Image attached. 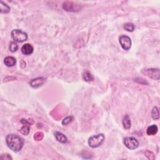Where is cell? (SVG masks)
<instances>
[{"mask_svg":"<svg viewBox=\"0 0 160 160\" xmlns=\"http://www.w3.org/2000/svg\"><path fill=\"white\" fill-rule=\"evenodd\" d=\"M6 142L9 148L15 152H18L21 150L24 145L23 138L15 134H8L6 138Z\"/></svg>","mask_w":160,"mask_h":160,"instance_id":"cell-1","label":"cell"},{"mask_svg":"<svg viewBox=\"0 0 160 160\" xmlns=\"http://www.w3.org/2000/svg\"><path fill=\"white\" fill-rule=\"evenodd\" d=\"M105 137L103 134H98L91 137L88 139L89 146L92 148L100 146L105 141Z\"/></svg>","mask_w":160,"mask_h":160,"instance_id":"cell-2","label":"cell"},{"mask_svg":"<svg viewBox=\"0 0 160 160\" xmlns=\"http://www.w3.org/2000/svg\"><path fill=\"white\" fill-rule=\"evenodd\" d=\"M11 35L13 40L18 43L25 42L28 40V34L19 29L13 30Z\"/></svg>","mask_w":160,"mask_h":160,"instance_id":"cell-3","label":"cell"},{"mask_svg":"<svg viewBox=\"0 0 160 160\" xmlns=\"http://www.w3.org/2000/svg\"><path fill=\"white\" fill-rule=\"evenodd\" d=\"M142 73L154 80H159V70L158 68H148L142 70Z\"/></svg>","mask_w":160,"mask_h":160,"instance_id":"cell-4","label":"cell"},{"mask_svg":"<svg viewBox=\"0 0 160 160\" xmlns=\"http://www.w3.org/2000/svg\"><path fill=\"white\" fill-rule=\"evenodd\" d=\"M125 146L129 149H135L139 147V142L133 137H126L123 140Z\"/></svg>","mask_w":160,"mask_h":160,"instance_id":"cell-5","label":"cell"},{"mask_svg":"<svg viewBox=\"0 0 160 160\" xmlns=\"http://www.w3.org/2000/svg\"><path fill=\"white\" fill-rule=\"evenodd\" d=\"M119 41L121 46L124 50H129L132 48V42L131 38L127 35H122L119 38Z\"/></svg>","mask_w":160,"mask_h":160,"instance_id":"cell-6","label":"cell"},{"mask_svg":"<svg viewBox=\"0 0 160 160\" xmlns=\"http://www.w3.org/2000/svg\"><path fill=\"white\" fill-rule=\"evenodd\" d=\"M21 123L23 124V127L19 130L20 132L24 134V135H28L30 133V126L33 124V120L32 119H22L21 120Z\"/></svg>","mask_w":160,"mask_h":160,"instance_id":"cell-7","label":"cell"},{"mask_svg":"<svg viewBox=\"0 0 160 160\" xmlns=\"http://www.w3.org/2000/svg\"><path fill=\"white\" fill-rule=\"evenodd\" d=\"M63 8L67 11H78L80 10L79 4H76L72 1H66L63 4Z\"/></svg>","mask_w":160,"mask_h":160,"instance_id":"cell-8","label":"cell"},{"mask_svg":"<svg viewBox=\"0 0 160 160\" xmlns=\"http://www.w3.org/2000/svg\"><path fill=\"white\" fill-rule=\"evenodd\" d=\"M46 81V78L44 77H39L33 79L30 81V85L33 88H38L41 86Z\"/></svg>","mask_w":160,"mask_h":160,"instance_id":"cell-9","label":"cell"},{"mask_svg":"<svg viewBox=\"0 0 160 160\" xmlns=\"http://www.w3.org/2000/svg\"><path fill=\"white\" fill-rule=\"evenodd\" d=\"M34 48L33 46L29 43L23 45L21 48V52L23 55H30L33 53Z\"/></svg>","mask_w":160,"mask_h":160,"instance_id":"cell-10","label":"cell"},{"mask_svg":"<svg viewBox=\"0 0 160 160\" xmlns=\"http://www.w3.org/2000/svg\"><path fill=\"white\" fill-rule=\"evenodd\" d=\"M4 63L8 67H12L16 65V60L13 56H8L4 58Z\"/></svg>","mask_w":160,"mask_h":160,"instance_id":"cell-11","label":"cell"},{"mask_svg":"<svg viewBox=\"0 0 160 160\" xmlns=\"http://www.w3.org/2000/svg\"><path fill=\"white\" fill-rule=\"evenodd\" d=\"M55 137L58 142L61 143H66L68 142V138L66 136L61 132H56L55 133Z\"/></svg>","mask_w":160,"mask_h":160,"instance_id":"cell-12","label":"cell"},{"mask_svg":"<svg viewBox=\"0 0 160 160\" xmlns=\"http://www.w3.org/2000/svg\"><path fill=\"white\" fill-rule=\"evenodd\" d=\"M158 128L157 126L155 124H153L151 126H149V127L147 128L146 133L149 136H153V135L156 134L158 133Z\"/></svg>","mask_w":160,"mask_h":160,"instance_id":"cell-13","label":"cell"},{"mask_svg":"<svg viewBox=\"0 0 160 160\" xmlns=\"http://www.w3.org/2000/svg\"><path fill=\"white\" fill-rule=\"evenodd\" d=\"M123 127L126 129H129L131 128V125H132V123H131V119L129 117V116L128 114L125 115L123 118Z\"/></svg>","mask_w":160,"mask_h":160,"instance_id":"cell-14","label":"cell"},{"mask_svg":"<svg viewBox=\"0 0 160 160\" xmlns=\"http://www.w3.org/2000/svg\"><path fill=\"white\" fill-rule=\"evenodd\" d=\"M82 76H83V78L85 81L89 82L94 80V77L93 76L91 75L90 72L88 71H85L83 72V75H82Z\"/></svg>","mask_w":160,"mask_h":160,"instance_id":"cell-15","label":"cell"},{"mask_svg":"<svg viewBox=\"0 0 160 160\" xmlns=\"http://www.w3.org/2000/svg\"><path fill=\"white\" fill-rule=\"evenodd\" d=\"M9 11H10V7L6 3L1 1V5H0V12H1V13L6 14Z\"/></svg>","mask_w":160,"mask_h":160,"instance_id":"cell-16","label":"cell"},{"mask_svg":"<svg viewBox=\"0 0 160 160\" xmlns=\"http://www.w3.org/2000/svg\"><path fill=\"white\" fill-rule=\"evenodd\" d=\"M151 116L154 120L159 119V110L156 106H154V107L153 108L152 111H151Z\"/></svg>","mask_w":160,"mask_h":160,"instance_id":"cell-17","label":"cell"},{"mask_svg":"<svg viewBox=\"0 0 160 160\" xmlns=\"http://www.w3.org/2000/svg\"><path fill=\"white\" fill-rule=\"evenodd\" d=\"M123 28L125 29V30L129 32H133L134 30V25L132 23H127L124 25Z\"/></svg>","mask_w":160,"mask_h":160,"instance_id":"cell-18","label":"cell"},{"mask_svg":"<svg viewBox=\"0 0 160 160\" xmlns=\"http://www.w3.org/2000/svg\"><path fill=\"white\" fill-rule=\"evenodd\" d=\"M44 138V134H43L41 132H38L35 134H34V139H35V141L40 142Z\"/></svg>","mask_w":160,"mask_h":160,"instance_id":"cell-19","label":"cell"},{"mask_svg":"<svg viewBox=\"0 0 160 160\" xmlns=\"http://www.w3.org/2000/svg\"><path fill=\"white\" fill-rule=\"evenodd\" d=\"M9 49L11 52L14 53L18 50V46L15 42H11L9 46Z\"/></svg>","mask_w":160,"mask_h":160,"instance_id":"cell-20","label":"cell"},{"mask_svg":"<svg viewBox=\"0 0 160 160\" xmlns=\"http://www.w3.org/2000/svg\"><path fill=\"white\" fill-rule=\"evenodd\" d=\"M144 155L148 159L154 160L155 159L154 154L152 151H149V150H146V151L144 152Z\"/></svg>","mask_w":160,"mask_h":160,"instance_id":"cell-21","label":"cell"},{"mask_svg":"<svg viewBox=\"0 0 160 160\" xmlns=\"http://www.w3.org/2000/svg\"><path fill=\"white\" fill-rule=\"evenodd\" d=\"M73 116H68V117L65 118L62 121V124L66 126L68 125V124H70V123H71L73 122Z\"/></svg>","mask_w":160,"mask_h":160,"instance_id":"cell-22","label":"cell"},{"mask_svg":"<svg viewBox=\"0 0 160 160\" xmlns=\"http://www.w3.org/2000/svg\"><path fill=\"white\" fill-rule=\"evenodd\" d=\"M0 159H12V158L11 157L10 155L6 154H2L1 156H0Z\"/></svg>","mask_w":160,"mask_h":160,"instance_id":"cell-23","label":"cell"}]
</instances>
